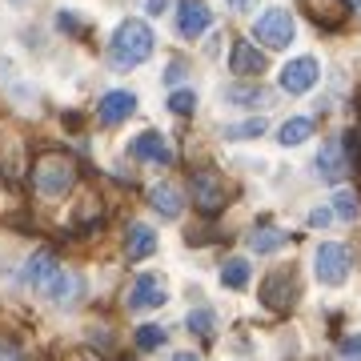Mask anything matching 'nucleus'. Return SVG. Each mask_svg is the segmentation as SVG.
I'll return each instance as SVG.
<instances>
[{
    "label": "nucleus",
    "instance_id": "obj_1",
    "mask_svg": "<svg viewBox=\"0 0 361 361\" xmlns=\"http://www.w3.org/2000/svg\"><path fill=\"white\" fill-rule=\"evenodd\" d=\"M153 56V28L145 20H125V25L113 32V44H109V65L113 68H137Z\"/></svg>",
    "mask_w": 361,
    "mask_h": 361
},
{
    "label": "nucleus",
    "instance_id": "obj_2",
    "mask_svg": "<svg viewBox=\"0 0 361 361\" xmlns=\"http://www.w3.org/2000/svg\"><path fill=\"white\" fill-rule=\"evenodd\" d=\"M73 185H77V161L68 153H40L37 161H32V189H37V197L56 201V197H65Z\"/></svg>",
    "mask_w": 361,
    "mask_h": 361
},
{
    "label": "nucleus",
    "instance_id": "obj_3",
    "mask_svg": "<svg viewBox=\"0 0 361 361\" xmlns=\"http://www.w3.org/2000/svg\"><path fill=\"white\" fill-rule=\"evenodd\" d=\"M189 189H193V205L201 213H221L225 201H229V189H225V177L213 173V169H197L189 177Z\"/></svg>",
    "mask_w": 361,
    "mask_h": 361
},
{
    "label": "nucleus",
    "instance_id": "obj_4",
    "mask_svg": "<svg viewBox=\"0 0 361 361\" xmlns=\"http://www.w3.org/2000/svg\"><path fill=\"white\" fill-rule=\"evenodd\" d=\"M253 37H257L265 49H289V44H293V16L285 13V8L261 13L257 25H253Z\"/></svg>",
    "mask_w": 361,
    "mask_h": 361
},
{
    "label": "nucleus",
    "instance_id": "obj_5",
    "mask_svg": "<svg viewBox=\"0 0 361 361\" xmlns=\"http://www.w3.org/2000/svg\"><path fill=\"white\" fill-rule=\"evenodd\" d=\"M297 297H301V289H297V273L293 269H273L269 277H265V285H261V301H265L269 310H277V313L293 310Z\"/></svg>",
    "mask_w": 361,
    "mask_h": 361
},
{
    "label": "nucleus",
    "instance_id": "obj_6",
    "mask_svg": "<svg viewBox=\"0 0 361 361\" xmlns=\"http://www.w3.org/2000/svg\"><path fill=\"white\" fill-rule=\"evenodd\" d=\"M313 269H317V281L322 285H345V277H349V249L337 245V241H325V245L317 249Z\"/></svg>",
    "mask_w": 361,
    "mask_h": 361
},
{
    "label": "nucleus",
    "instance_id": "obj_7",
    "mask_svg": "<svg viewBox=\"0 0 361 361\" xmlns=\"http://www.w3.org/2000/svg\"><path fill=\"white\" fill-rule=\"evenodd\" d=\"M169 301V285L157 277V273H145L137 277L129 289V310H161Z\"/></svg>",
    "mask_w": 361,
    "mask_h": 361
},
{
    "label": "nucleus",
    "instance_id": "obj_8",
    "mask_svg": "<svg viewBox=\"0 0 361 361\" xmlns=\"http://www.w3.org/2000/svg\"><path fill=\"white\" fill-rule=\"evenodd\" d=\"M317 77H322L317 61H313V56H297V61H289V65L281 68V89L297 97V92H310L313 85H317Z\"/></svg>",
    "mask_w": 361,
    "mask_h": 361
},
{
    "label": "nucleus",
    "instance_id": "obj_9",
    "mask_svg": "<svg viewBox=\"0 0 361 361\" xmlns=\"http://www.w3.org/2000/svg\"><path fill=\"white\" fill-rule=\"evenodd\" d=\"M317 173H322V180H345L349 173V149L341 137H334V141L322 145V153H317Z\"/></svg>",
    "mask_w": 361,
    "mask_h": 361
},
{
    "label": "nucleus",
    "instance_id": "obj_10",
    "mask_svg": "<svg viewBox=\"0 0 361 361\" xmlns=\"http://www.w3.org/2000/svg\"><path fill=\"white\" fill-rule=\"evenodd\" d=\"M209 25H213V13L205 8V0H180V8H177V32L180 37L197 40Z\"/></svg>",
    "mask_w": 361,
    "mask_h": 361
},
{
    "label": "nucleus",
    "instance_id": "obj_11",
    "mask_svg": "<svg viewBox=\"0 0 361 361\" xmlns=\"http://www.w3.org/2000/svg\"><path fill=\"white\" fill-rule=\"evenodd\" d=\"M133 109H137V97L125 89H116V92H104L101 104H97V116H101L104 125H121V121H129Z\"/></svg>",
    "mask_w": 361,
    "mask_h": 361
},
{
    "label": "nucleus",
    "instance_id": "obj_12",
    "mask_svg": "<svg viewBox=\"0 0 361 361\" xmlns=\"http://www.w3.org/2000/svg\"><path fill=\"white\" fill-rule=\"evenodd\" d=\"M129 153L141 157V161H153V165H169V161H173V149H169V141L161 137V133H153V129L141 133V137H133Z\"/></svg>",
    "mask_w": 361,
    "mask_h": 361
},
{
    "label": "nucleus",
    "instance_id": "obj_13",
    "mask_svg": "<svg viewBox=\"0 0 361 361\" xmlns=\"http://www.w3.org/2000/svg\"><path fill=\"white\" fill-rule=\"evenodd\" d=\"M305 13L313 16V25L341 28L349 20V0H305Z\"/></svg>",
    "mask_w": 361,
    "mask_h": 361
},
{
    "label": "nucleus",
    "instance_id": "obj_14",
    "mask_svg": "<svg viewBox=\"0 0 361 361\" xmlns=\"http://www.w3.org/2000/svg\"><path fill=\"white\" fill-rule=\"evenodd\" d=\"M229 68L237 77H261L265 73V52H257L249 40H237L229 52Z\"/></svg>",
    "mask_w": 361,
    "mask_h": 361
},
{
    "label": "nucleus",
    "instance_id": "obj_15",
    "mask_svg": "<svg viewBox=\"0 0 361 361\" xmlns=\"http://www.w3.org/2000/svg\"><path fill=\"white\" fill-rule=\"evenodd\" d=\"M61 269L56 265V257H52V249H40V253H32L25 265V273H20V281L28 285V289H44V285L52 281V273Z\"/></svg>",
    "mask_w": 361,
    "mask_h": 361
},
{
    "label": "nucleus",
    "instance_id": "obj_16",
    "mask_svg": "<svg viewBox=\"0 0 361 361\" xmlns=\"http://www.w3.org/2000/svg\"><path fill=\"white\" fill-rule=\"evenodd\" d=\"M44 293H49L52 305H73L80 293V277L77 273H68V269H56L52 273V281L44 285Z\"/></svg>",
    "mask_w": 361,
    "mask_h": 361
},
{
    "label": "nucleus",
    "instance_id": "obj_17",
    "mask_svg": "<svg viewBox=\"0 0 361 361\" xmlns=\"http://www.w3.org/2000/svg\"><path fill=\"white\" fill-rule=\"evenodd\" d=\"M125 253H129V261H145L157 253V233L149 229V225H133L129 237H125Z\"/></svg>",
    "mask_w": 361,
    "mask_h": 361
},
{
    "label": "nucleus",
    "instance_id": "obj_18",
    "mask_svg": "<svg viewBox=\"0 0 361 361\" xmlns=\"http://www.w3.org/2000/svg\"><path fill=\"white\" fill-rule=\"evenodd\" d=\"M149 201H153V209L161 213V217H180V193L173 189V185H153V193H149Z\"/></svg>",
    "mask_w": 361,
    "mask_h": 361
},
{
    "label": "nucleus",
    "instance_id": "obj_19",
    "mask_svg": "<svg viewBox=\"0 0 361 361\" xmlns=\"http://www.w3.org/2000/svg\"><path fill=\"white\" fill-rule=\"evenodd\" d=\"M310 137H313V121H310V116H293V121H285L281 133H277V141H281L285 149H293V145L310 141Z\"/></svg>",
    "mask_w": 361,
    "mask_h": 361
},
{
    "label": "nucleus",
    "instance_id": "obj_20",
    "mask_svg": "<svg viewBox=\"0 0 361 361\" xmlns=\"http://www.w3.org/2000/svg\"><path fill=\"white\" fill-rule=\"evenodd\" d=\"M285 241H289V233H281V229H257V233H249V249H253V253H277Z\"/></svg>",
    "mask_w": 361,
    "mask_h": 361
},
{
    "label": "nucleus",
    "instance_id": "obj_21",
    "mask_svg": "<svg viewBox=\"0 0 361 361\" xmlns=\"http://www.w3.org/2000/svg\"><path fill=\"white\" fill-rule=\"evenodd\" d=\"M221 281L229 285V289H245L249 285V261L245 257H229L221 265Z\"/></svg>",
    "mask_w": 361,
    "mask_h": 361
},
{
    "label": "nucleus",
    "instance_id": "obj_22",
    "mask_svg": "<svg viewBox=\"0 0 361 361\" xmlns=\"http://www.w3.org/2000/svg\"><path fill=\"white\" fill-rule=\"evenodd\" d=\"M261 133H265V121H261V116H253V121L229 125V129H225V137H229V141H249V137H261Z\"/></svg>",
    "mask_w": 361,
    "mask_h": 361
},
{
    "label": "nucleus",
    "instance_id": "obj_23",
    "mask_svg": "<svg viewBox=\"0 0 361 361\" xmlns=\"http://www.w3.org/2000/svg\"><path fill=\"white\" fill-rule=\"evenodd\" d=\"M161 345H165V329L161 325H141L137 329V349L149 353V349H161Z\"/></svg>",
    "mask_w": 361,
    "mask_h": 361
},
{
    "label": "nucleus",
    "instance_id": "obj_24",
    "mask_svg": "<svg viewBox=\"0 0 361 361\" xmlns=\"http://www.w3.org/2000/svg\"><path fill=\"white\" fill-rule=\"evenodd\" d=\"M334 213H337L341 221H353V217H357V193L341 189V193L334 197Z\"/></svg>",
    "mask_w": 361,
    "mask_h": 361
},
{
    "label": "nucleus",
    "instance_id": "obj_25",
    "mask_svg": "<svg viewBox=\"0 0 361 361\" xmlns=\"http://www.w3.org/2000/svg\"><path fill=\"white\" fill-rule=\"evenodd\" d=\"M189 329H193V334H201V337H213L217 317H213L209 310H193V313H189Z\"/></svg>",
    "mask_w": 361,
    "mask_h": 361
},
{
    "label": "nucleus",
    "instance_id": "obj_26",
    "mask_svg": "<svg viewBox=\"0 0 361 361\" xmlns=\"http://www.w3.org/2000/svg\"><path fill=\"white\" fill-rule=\"evenodd\" d=\"M169 109H173V113H180V116H189L197 109V92H189V89L173 92V97H169Z\"/></svg>",
    "mask_w": 361,
    "mask_h": 361
},
{
    "label": "nucleus",
    "instance_id": "obj_27",
    "mask_svg": "<svg viewBox=\"0 0 361 361\" xmlns=\"http://www.w3.org/2000/svg\"><path fill=\"white\" fill-rule=\"evenodd\" d=\"M337 361H361V334L345 337V341L337 345Z\"/></svg>",
    "mask_w": 361,
    "mask_h": 361
},
{
    "label": "nucleus",
    "instance_id": "obj_28",
    "mask_svg": "<svg viewBox=\"0 0 361 361\" xmlns=\"http://www.w3.org/2000/svg\"><path fill=\"white\" fill-rule=\"evenodd\" d=\"M225 97H229L233 104H261V101H265V92H261V89H229Z\"/></svg>",
    "mask_w": 361,
    "mask_h": 361
},
{
    "label": "nucleus",
    "instance_id": "obj_29",
    "mask_svg": "<svg viewBox=\"0 0 361 361\" xmlns=\"http://www.w3.org/2000/svg\"><path fill=\"white\" fill-rule=\"evenodd\" d=\"M0 361H25V353H20V345H13L8 337H0Z\"/></svg>",
    "mask_w": 361,
    "mask_h": 361
},
{
    "label": "nucleus",
    "instance_id": "obj_30",
    "mask_svg": "<svg viewBox=\"0 0 361 361\" xmlns=\"http://www.w3.org/2000/svg\"><path fill=\"white\" fill-rule=\"evenodd\" d=\"M310 225H317V229H322V225H329V209H313V213H310Z\"/></svg>",
    "mask_w": 361,
    "mask_h": 361
},
{
    "label": "nucleus",
    "instance_id": "obj_31",
    "mask_svg": "<svg viewBox=\"0 0 361 361\" xmlns=\"http://www.w3.org/2000/svg\"><path fill=\"white\" fill-rule=\"evenodd\" d=\"M225 4H229L233 13H245V8H249V4H253V0H225Z\"/></svg>",
    "mask_w": 361,
    "mask_h": 361
},
{
    "label": "nucleus",
    "instance_id": "obj_32",
    "mask_svg": "<svg viewBox=\"0 0 361 361\" xmlns=\"http://www.w3.org/2000/svg\"><path fill=\"white\" fill-rule=\"evenodd\" d=\"M169 8V0H149V13H165Z\"/></svg>",
    "mask_w": 361,
    "mask_h": 361
},
{
    "label": "nucleus",
    "instance_id": "obj_33",
    "mask_svg": "<svg viewBox=\"0 0 361 361\" xmlns=\"http://www.w3.org/2000/svg\"><path fill=\"white\" fill-rule=\"evenodd\" d=\"M173 361H201V357H193V353H177Z\"/></svg>",
    "mask_w": 361,
    "mask_h": 361
},
{
    "label": "nucleus",
    "instance_id": "obj_34",
    "mask_svg": "<svg viewBox=\"0 0 361 361\" xmlns=\"http://www.w3.org/2000/svg\"><path fill=\"white\" fill-rule=\"evenodd\" d=\"M349 4H357V8H361V0H349Z\"/></svg>",
    "mask_w": 361,
    "mask_h": 361
}]
</instances>
